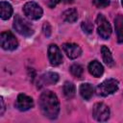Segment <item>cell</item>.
Wrapping results in <instances>:
<instances>
[{"mask_svg":"<svg viewBox=\"0 0 123 123\" xmlns=\"http://www.w3.org/2000/svg\"><path fill=\"white\" fill-rule=\"evenodd\" d=\"M39 108L42 114L50 119L57 118L60 111V102L57 95L50 91H44L39 97Z\"/></svg>","mask_w":123,"mask_h":123,"instance_id":"obj_1","label":"cell"},{"mask_svg":"<svg viewBox=\"0 0 123 123\" xmlns=\"http://www.w3.org/2000/svg\"><path fill=\"white\" fill-rule=\"evenodd\" d=\"M13 28L15 31L24 37H30L34 34V28L33 26L24 18H22L20 15L16 14L14 16L13 20Z\"/></svg>","mask_w":123,"mask_h":123,"instance_id":"obj_2","label":"cell"},{"mask_svg":"<svg viewBox=\"0 0 123 123\" xmlns=\"http://www.w3.org/2000/svg\"><path fill=\"white\" fill-rule=\"evenodd\" d=\"M117 89H118V81L115 79H108L97 86L96 92L98 93V95L108 96L115 92Z\"/></svg>","mask_w":123,"mask_h":123,"instance_id":"obj_3","label":"cell"},{"mask_svg":"<svg viewBox=\"0 0 123 123\" xmlns=\"http://www.w3.org/2000/svg\"><path fill=\"white\" fill-rule=\"evenodd\" d=\"M96 23H97V31L99 36L104 39H108L111 35V27L109 21L106 19V17L103 14H98L96 18Z\"/></svg>","mask_w":123,"mask_h":123,"instance_id":"obj_4","label":"cell"},{"mask_svg":"<svg viewBox=\"0 0 123 123\" xmlns=\"http://www.w3.org/2000/svg\"><path fill=\"white\" fill-rule=\"evenodd\" d=\"M23 12L25 15L30 19H39L42 15V9L36 2H27L23 7Z\"/></svg>","mask_w":123,"mask_h":123,"instance_id":"obj_5","label":"cell"},{"mask_svg":"<svg viewBox=\"0 0 123 123\" xmlns=\"http://www.w3.org/2000/svg\"><path fill=\"white\" fill-rule=\"evenodd\" d=\"M1 46L5 50H14L18 46V41L11 32H3L0 37Z\"/></svg>","mask_w":123,"mask_h":123,"instance_id":"obj_6","label":"cell"},{"mask_svg":"<svg viewBox=\"0 0 123 123\" xmlns=\"http://www.w3.org/2000/svg\"><path fill=\"white\" fill-rule=\"evenodd\" d=\"M92 114L97 121H106L110 117V109L104 103H96L93 106Z\"/></svg>","mask_w":123,"mask_h":123,"instance_id":"obj_7","label":"cell"},{"mask_svg":"<svg viewBox=\"0 0 123 123\" xmlns=\"http://www.w3.org/2000/svg\"><path fill=\"white\" fill-rule=\"evenodd\" d=\"M48 59L52 65H59L62 62V56L56 44H51L48 47Z\"/></svg>","mask_w":123,"mask_h":123,"instance_id":"obj_8","label":"cell"},{"mask_svg":"<svg viewBox=\"0 0 123 123\" xmlns=\"http://www.w3.org/2000/svg\"><path fill=\"white\" fill-rule=\"evenodd\" d=\"M33 106H34V102L31 97L27 96L26 94H22V93L17 96V99L15 101V108L17 110L21 111H25L33 108Z\"/></svg>","mask_w":123,"mask_h":123,"instance_id":"obj_9","label":"cell"},{"mask_svg":"<svg viewBox=\"0 0 123 123\" xmlns=\"http://www.w3.org/2000/svg\"><path fill=\"white\" fill-rule=\"evenodd\" d=\"M62 49L69 59H76L82 53L80 46L75 43H64L62 44Z\"/></svg>","mask_w":123,"mask_h":123,"instance_id":"obj_10","label":"cell"},{"mask_svg":"<svg viewBox=\"0 0 123 123\" xmlns=\"http://www.w3.org/2000/svg\"><path fill=\"white\" fill-rule=\"evenodd\" d=\"M59 80V75L55 72H46L44 73L41 77H40V84L41 85H53V84H56Z\"/></svg>","mask_w":123,"mask_h":123,"instance_id":"obj_11","label":"cell"},{"mask_svg":"<svg viewBox=\"0 0 123 123\" xmlns=\"http://www.w3.org/2000/svg\"><path fill=\"white\" fill-rule=\"evenodd\" d=\"M114 27L118 42H123V15L119 14L114 18Z\"/></svg>","mask_w":123,"mask_h":123,"instance_id":"obj_12","label":"cell"},{"mask_svg":"<svg viewBox=\"0 0 123 123\" xmlns=\"http://www.w3.org/2000/svg\"><path fill=\"white\" fill-rule=\"evenodd\" d=\"M88 71L92 76L100 77L104 72V68H103V65L98 61H92L88 64Z\"/></svg>","mask_w":123,"mask_h":123,"instance_id":"obj_13","label":"cell"},{"mask_svg":"<svg viewBox=\"0 0 123 123\" xmlns=\"http://www.w3.org/2000/svg\"><path fill=\"white\" fill-rule=\"evenodd\" d=\"M12 14V5L8 2L2 1L0 3V16H1V18L4 19V20L9 19Z\"/></svg>","mask_w":123,"mask_h":123,"instance_id":"obj_14","label":"cell"},{"mask_svg":"<svg viewBox=\"0 0 123 123\" xmlns=\"http://www.w3.org/2000/svg\"><path fill=\"white\" fill-rule=\"evenodd\" d=\"M80 94L86 100H89L93 94V87L90 84H82L80 86Z\"/></svg>","mask_w":123,"mask_h":123,"instance_id":"obj_15","label":"cell"},{"mask_svg":"<svg viewBox=\"0 0 123 123\" xmlns=\"http://www.w3.org/2000/svg\"><path fill=\"white\" fill-rule=\"evenodd\" d=\"M62 18L64 21L69 22V23H73L78 19V12L76 9H68L65 12H63L62 13Z\"/></svg>","mask_w":123,"mask_h":123,"instance_id":"obj_16","label":"cell"},{"mask_svg":"<svg viewBox=\"0 0 123 123\" xmlns=\"http://www.w3.org/2000/svg\"><path fill=\"white\" fill-rule=\"evenodd\" d=\"M101 53H102V58H103V61L105 62V63L108 66H112L114 62H113V59H112V56L111 54L110 49L104 45L101 48Z\"/></svg>","mask_w":123,"mask_h":123,"instance_id":"obj_17","label":"cell"},{"mask_svg":"<svg viewBox=\"0 0 123 123\" xmlns=\"http://www.w3.org/2000/svg\"><path fill=\"white\" fill-rule=\"evenodd\" d=\"M63 94L67 99H71L75 95V86L71 82H65L63 85Z\"/></svg>","mask_w":123,"mask_h":123,"instance_id":"obj_18","label":"cell"},{"mask_svg":"<svg viewBox=\"0 0 123 123\" xmlns=\"http://www.w3.org/2000/svg\"><path fill=\"white\" fill-rule=\"evenodd\" d=\"M70 72H71V74H72L74 77H76V78H81V77L83 76L84 69H83V67H82L80 64L75 63V64H72V65L70 66Z\"/></svg>","mask_w":123,"mask_h":123,"instance_id":"obj_19","label":"cell"},{"mask_svg":"<svg viewBox=\"0 0 123 123\" xmlns=\"http://www.w3.org/2000/svg\"><path fill=\"white\" fill-rule=\"evenodd\" d=\"M81 27H82L83 31L85 33H86V34H90L92 32V30H93V25H92V23L90 21H84V22H82Z\"/></svg>","mask_w":123,"mask_h":123,"instance_id":"obj_20","label":"cell"},{"mask_svg":"<svg viewBox=\"0 0 123 123\" xmlns=\"http://www.w3.org/2000/svg\"><path fill=\"white\" fill-rule=\"evenodd\" d=\"M93 3L98 8H106L107 6H109L110 1L109 0H93Z\"/></svg>","mask_w":123,"mask_h":123,"instance_id":"obj_21","label":"cell"},{"mask_svg":"<svg viewBox=\"0 0 123 123\" xmlns=\"http://www.w3.org/2000/svg\"><path fill=\"white\" fill-rule=\"evenodd\" d=\"M42 31L46 37H49L51 35V26L48 22H44V24L42 26Z\"/></svg>","mask_w":123,"mask_h":123,"instance_id":"obj_22","label":"cell"},{"mask_svg":"<svg viewBox=\"0 0 123 123\" xmlns=\"http://www.w3.org/2000/svg\"><path fill=\"white\" fill-rule=\"evenodd\" d=\"M60 1L61 0H45V3L49 8H54Z\"/></svg>","mask_w":123,"mask_h":123,"instance_id":"obj_23","label":"cell"},{"mask_svg":"<svg viewBox=\"0 0 123 123\" xmlns=\"http://www.w3.org/2000/svg\"><path fill=\"white\" fill-rule=\"evenodd\" d=\"M0 102H1V114H3L4 110H5V106H4V100H3V97H1Z\"/></svg>","mask_w":123,"mask_h":123,"instance_id":"obj_24","label":"cell"},{"mask_svg":"<svg viewBox=\"0 0 123 123\" xmlns=\"http://www.w3.org/2000/svg\"><path fill=\"white\" fill-rule=\"evenodd\" d=\"M64 3H66V4H69V3H72L73 2V0H62Z\"/></svg>","mask_w":123,"mask_h":123,"instance_id":"obj_25","label":"cell"},{"mask_svg":"<svg viewBox=\"0 0 123 123\" xmlns=\"http://www.w3.org/2000/svg\"><path fill=\"white\" fill-rule=\"evenodd\" d=\"M121 3H122V6H123V0H122V2H121Z\"/></svg>","mask_w":123,"mask_h":123,"instance_id":"obj_26","label":"cell"}]
</instances>
